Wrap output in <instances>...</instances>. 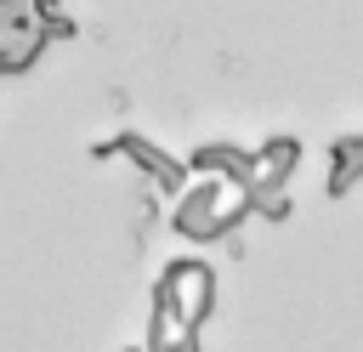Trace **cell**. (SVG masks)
Returning <instances> with one entry per match:
<instances>
[{
  "instance_id": "obj_3",
  "label": "cell",
  "mask_w": 363,
  "mask_h": 352,
  "mask_svg": "<svg viewBox=\"0 0 363 352\" xmlns=\"http://www.w3.org/2000/svg\"><path fill=\"white\" fill-rule=\"evenodd\" d=\"M352 182H363V131H352V136L335 142V176H329V193H346Z\"/></svg>"
},
{
  "instance_id": "obj_2",
  "label": "cell",
  "mask_w": 363,
  "mask_h": 352,
  "mask_svg": "<svg viewBox=\"0 0 363 352\" xmlns=\"http://www.w3.org/2000/svg\"><path fill=\"white\" fill-rule=\"evenodd\" d=\"M193 170H216V176H227L233 187H255L261 153H244V148H199V153H193Z\"/></svg>"
},
{
  "instance_id": "obj_1",
  "label": "cell",
  "mask_w": 363,
  "mask_h": 352,
  "mask_svg": "<svg viewBox=\"0 0 363 352\" xmlns=\"http://www.w3.org/2000/svg\"><path fill=\"white\" fill-rule=\"evenodd\" d=\"M113 148H119V153H130V159H136V165H142V170H147V176H153L164 193H182V187H187V170H182L170 153H159L147 136H136V131H119V136H113Z\"/></svg>"
}]
</instances>
